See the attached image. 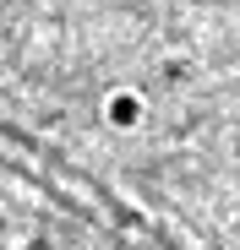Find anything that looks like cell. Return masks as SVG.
I'll return each mask as SVG.
<instances>
[{
	"label": "cell",
	"mask_w": 240,
	"mask_h": 250,
	"mask_svg": "<svg viewBox=\"0 0 240 250\" xmlns=\"http://www.w3.org/2000/svg\"><path fill=\"white\" fill-rule=\"evenodd\" d=\"M104 114H109V125H115V131H131V125L142 120V98H137V93H126V87H120V93H109V104H104Z\"/></svg>",
	"instance_id": "cell-1"
}]
</instances>
